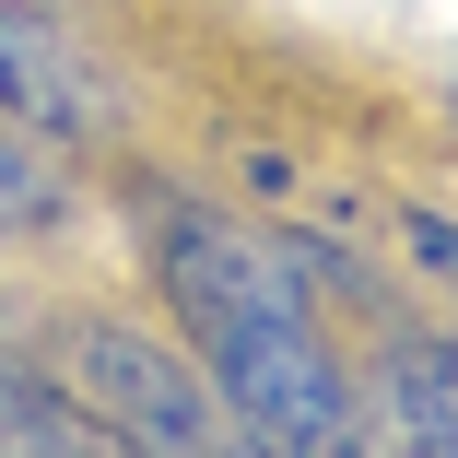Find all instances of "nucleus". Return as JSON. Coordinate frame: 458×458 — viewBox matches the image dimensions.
Segmentation results:
<instances>
[{"instance_id": "obj_6", "label": "nucleus", "mask_w": 458, "mask_h": 458, "mask_svg": "<svg viewBox=\"0 0 458 458\" xmlns=\"http://www.w3.org/2000/svg\"><path fill=\"white\" fill-rule=\"evenodd\" d=\"M411 259L435 270V283H458V224H435V212H411Z\"/></svg>"}, {"instance_id": "obj_4", "label": "nucleus", "mask_w": 458, "mask_h": 458, "mask_svg": "<svg viewBox=\"0 0 458 458\" xmlns=\"http://www.w3.org/2000/svg\"><path fill=\"white\" fill-rule=\"evenodd\" d=\"M388 446H458V341L388 352Z\"/></svg>"}, {"instance_id": "obj_3", "label": "nucleus", "mask_w": 458, "mask_h": 458, "mask_svg": "<svg viewBox=\"0 0 458 458\" xmlns=\"http://www.w3.org/2000/svg\"><path fill=\"white\" fill-rule=\"evenodd\" d=\"M0 106L36 118L47 141H95V130L118 118L106 71L82 59V47L59 36V13H36V0H0Z\"/></svg>"}, {"instance_id": "obj_2", "label": "nucleus", "mask_w": 458, "mask_h": 458, "mask_svg": "<svg viewBox=\"0 0 458 458\" xmlns=\"http://www.w3.org/2000/svg\"><path fill=\"white\" fill-rule=\"evenodd\" d=\"M59 364H71V388H82V411H95L118 446H224L235 435V411L212 400V377L189 352H165L153 329H130V318H71L59 329Z\"/></svg>"}, {"instance_id": "obj_1", "label": "nucleus", "mask_w": 458, "mask_h": 458, "mask_svg": "<svg viewBox=\"0 0 458 458\" xmlns=\"http://www.w3.org/2000/svg\"><path fill=\"white\" fill-rule=\"evenodd\" d=\"M141 235H153V283H165L176 329H189L200 377L235 400V435L306 446V458L364 446L352 377L329 364V341L306 329L294 247H259L247 224H224L200 200H141Z\"/></svg>"}, {"instance_id": "obj_5", "label": "nucleus", "mask_w": 458, "mask_h": 458, "mask_svg": "<svg viewBox=\"0 0 458 458\" xmlns=\"http://www.w3.org/2000/svg\"><path fill=\"white\" fill-rule=\"evenodd\" d=\"M71 224V165L36 118H0V235H59Z\"/></svg>"}]
</instances>
